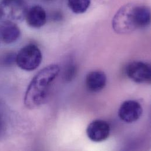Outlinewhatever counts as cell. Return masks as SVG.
<instances>
[{
    "mask_svg": "<svg viewBox=\"0 0 151 151\" xmlns=\"http://www.w3.org/2000/svg\"><path fill=\"white\" fill-rule=\"evenodd\" d=\"M20 35V29L15 22L2 21L0 24V40L3 42L12 44L19 39Z\"/></svg>",
    "mask_w": 151,
    "mask_h": 151,
    "instance_id": "8",
    "label": "cell"
},
{
    "mask_svg": "<svg viewBox=\"0 0 151 151\" xmlns=\"http://www.w3.org/2000/svg\"><path fill=\"white\" fill-rule=\"evenodd\" d=\"M106 76L101 71H93L89 73L85 78V84L88 91L98 92L102 91L106 84Z\"/></svg>",
    "mask_w": 151,
    "mask_h": 151,
    "instance_id": "10",
    "label": "cell"
},
{
    "mask_svg": "<svg viewBox=\"0 0 151 151\" xmlns=\"http://www.w3.org/2000/svg\"><path fill=\"white\" fill-rule=\"evenodd\" d=\"M150 22L151 11L148 6L128 3L118 9L112 19V25L117 34H127L148 26Z\"/></svg>",
    "mask_w": 151,
    "mask_h": 151,
    "instance_id": "1",
    "label": "cell"
},
{
    "mask_svg": "<svg viewBox=\"0 0 151 151\" xmlns=\"http://www.w3.org/2000/svg\"><path fill=\"white\" fill-rule=\"evenodd\" d=\"M25 19L29 27L40 28L47 22V13L41 6L36 5L28 9Z\"/></svg>",
    "mask_w": 151,
    "mask_h": 151,
    "instance_id": "9",
    "label": "cell"
},
{
    "mask_svg": "<svg viewBox=\"0 0 151 151\" xmlns=\"http://www.w3.org/2000/svg\"><path fill=\"white\" fill-rule=\"evenodd\" d=\"M126 74L132 81L138 83H148L151 81V65L143 61H133L126 68Z\"/></svg>",
    "mask_w": 151,
    "mask_h": 151,
    "instance_id": "5",
    "label": "cell"
},
{
    "mask_svg": "<svg viewBox=\"0 0 151 151\" xmlns=\"http://www.w3.org/2000/svg\"><path fill=\"white\" fill-rule=\"evenodd\" d=\"M28 6L24 0H2L0 2V19L19 22L25 19Z\"/></svg>",
    "mask_w": 151,
    "mask_h": 151,
    "instance_id": "3",
    "label": "cell"
},
{
    "mask_svg": "<svg viewBox=\"0 0 151 151\" xmlns=\"http://www.w3.org/2000/svg\"><path fill=\"white\" fill-rule=\"evenodd\" d=\"M68 6L74 13L81 14L85 12L91 4V0H68Z\"/></svg>",
    "mask_w": 151,
    "mask_h": 151,
    "instance_id": "11",
    "label": "cell"
},
{
    "mask_svg": "<svg viewBox=\"0 0 151 151\" xmlns=\"http://www.w3.org/2000/svg\"><path fill=\"white\" fill-rule=\"evenodd\" d=\"M110 131V126L106 121L96 119L88 125L86 128V135L92 141L101 142L108 139Z\"/></svg>",
    "mask_w": 151,
    "mask_h": 151,
    "instance_id": "7",
    "label": "cell"
},
{
    "mask_svg": "<svg viewBox=\"0 0 151 151\" xmlns=\"http://www.w3.org/2000/svg\"><path fill=\"white\" fill-rule=\"evenodd\" d=\"M142 107L137 101L128 100L124 102L118 111L120 119L128 124L138 121L142 114Z\"/></svg>",
    "mask_w": 151,
    "mask_h": 151,
    "instance_id": "6",
    "label": "cell"
},
{
    "mask_svg": "<svg viewBox=\"0 0 151 151\" xmlns=\"http://www.w3.org/2000/svg\"><path fill=\"white\" fill-rule=\"evenodd\" d=\"M42 55L40 48L35 44H31L24 47L16 56V63L22 70L32 71L41 64Z\"/></svg>",
    "mask_w": 151,
    "mask_h": 151,
    "instance_id": "4",
    "label": "cell"
},
{
    "mask_svg": "<svg viewBox=\"0 0 151 151\" xmlns=\"http://www.w3.org/2000/svg\"><path fill=\"white\" fill-rule=\"evenodd\" d=\"M4 128V121L2 119V118L0 114V134L2 132Z\"/></svg>",
    "mask_w": 151,
    "mask_h": 151,
    "instance_id": "13",
    "label": "cell"
},
{
    "mask_svg": "<svg viewBox=\"0 0 151 151\" xmlns=\"http://www.w3.org/2000/svg\"><path fill=\"white\" fill-rule=\"evenodd\" d=\"M16 56L17 55H15V54H8L5 57L2 61L5 65H11L13 64L15 62L16 63Z\"/></svg>",
    "mask_w": 151,
    "mask_h": 151,
    "instance_id": "12",
    "label": "cell"
},
{
    "mask_svg": "<svg viewBox=\"0 0 151 151\" xmlns=\"http://www.w3.org/2000/svg\"><path fill=\"white\" fill-rule=\"evenodd\" d=\"M60 72L58 65L51 64L41 70L33 78L24 97V104L28 109L38 108L47 101L51 86Z\"/></svg>",
    "mask_w": 151,
    "mask_h": 151,
    "instance_id": "2",
    "label": "cell"
}]
</instances>
